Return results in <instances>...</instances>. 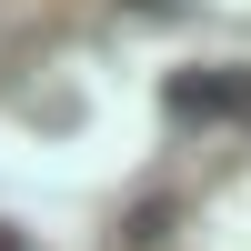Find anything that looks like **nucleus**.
<instances>
[{
    "label": "nucleus",
    "instance_id": "obj_1",
    "mask_svg": "<svg viewBox=\"0 0 251 251\" xmlns=\"http://www.w3.org/2000/svg\"><path fill=\"white\" fill-rule=\"evenodd\" d=\"M161 111H171V121H241V131H251V60L171 71V80H161Z\"/></svg>",
    "mask_w": 251,
    "mask_h": 251
},
{
    "label": "nucleus",
    "instance_id": "obj_2",
    "mask_svg": "<svg viewBox=\"0 0 251 251\" xmlns=\"http://www.w3.org/2000/svg\"><path fill=\"white\" fill-rule=\"evenodd\" d=\"M161 231H171V201H141V211H131V231H121V241H131V251H151Z\"/></svg>",
    "mask_w": 251,
    "mask_h": 251
},
{
    "label": "nucleus",
    "instance_id": "obj_3",
    "mask_svg": "<svg viewBox=\"0 0 251 251\" xmlns=\"http://www.w3.org/2000/svg\"><path fill=\"white\" fill-rule=\"evenodd\" d=\"M0 251H20V231H10V221H0Z\"/></svg>",
    "mask_w": 251,
    "mask_h": 251
}]
</instances>
